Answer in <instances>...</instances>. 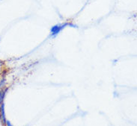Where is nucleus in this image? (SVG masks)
I'll return each mask as SVG.
<instances>
[{
    "label": "nucleus",
    "instance_id": "f257e3e1",
    "mask_svg": "<svg viewBox=\"0 0 137 126\" xmlns=\"http://www.w3.org/2000/svg\"><path fill=\"white\" fill-rule=\"evenodd\" d=\"M68 26V24L65 23L64 25H56V26H54L51 29V35L52 36H55L57 35L59 32H61L65 26Z\"/></svg>",
    "mask_w": 137,
    "mask_h": 126
},
{
    "label": "nucleus",
    "instance_id": "f03ea898",
    "mask_svg": "<svg viewBox=\"0 0 137 126\" xmlns=\"http://www.w3.org/2000/svg\"><path fill=\"white\" fill-rule=\"evenodd\" d=\"M4 103H2V107L0 108V112H1V114H0V117L2 118V122L3 123H5L6 122V119H5V110H4Z\"/></svg>",
    "mask_w": 137,
    "mask_h": 126
},
{
    "label": "nucleus",
    "instance_id": "7ed1b4c3",
    "mask_svg": "<svg viewBox=\"0 0 137 126\" xmlns=\"http://www.w3.org/2000/svg\"><path fill=\"white\" fill-rule=\"evenodd\" d=\"M7 90H5V91L3 92H0V104L2 103L3 102V99H4V96H5V92H6Z\"/></svg>",
    "mask_w": 137,
    "mask_h": 126
}]
</instances>
